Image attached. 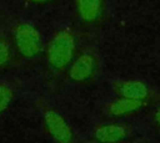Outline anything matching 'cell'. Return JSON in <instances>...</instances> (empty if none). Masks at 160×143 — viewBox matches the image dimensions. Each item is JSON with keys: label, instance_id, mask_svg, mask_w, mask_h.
<instances>
[{"label": "cell", "instance_id": "1", "mask_svg": "<svg viewBox=\"0 0 160 143\" xmlns=\"http://www.w3.org/2000/svg\"><path fill=\"white\" fill-rule=\"evenodd\" d=\"M75 53V39L69 30H61L51 39L46 51V58L51 67L65 68Z\"/></svg>", "mask_w": 160, "mask_h": 143}, {"label": "cell", "instance_id": "12", "mask_svg": "<svg viewBox=\"0 0 160 143\" xmlns=\"http://www.w3.org/2000/svg\"><path fill=\"white\" fill-rule=\"evenodd\" d=\"M31 2H35V4H44V2H48L49 0H29Z\"/></svg>", "mask_w": 160, "mask_h": 143}, {"label": "cell", "instance_id": "6", "mask_svg": "<svg viewBox=\"0 0 160 143\" xmlns=\"http://www.w3.org/2000/svg\"><path fill=\"white\" fill-rule=\"evenodd\" d=\"M115 91L120 97L129 98V99H135V101H141L148 98L149 96V87L141 82V81H121L115 85Z\"/></svg>", "mask_w": 160, "mask_h": 143}, {"label": "cell", "instance_id": "9", "mask_svg": "<svg viewBox=\"0 0 160 143\" xmlns=\"http://www.w3.org/2000/svg\"><path fill=\"white\" fill-rule=\"evenodd\" d=\"M14 91L6 83L0 82V114L10 106L11 101L14 99Z\"/></svg>", "mask_w": 160, "mask_h": 143}, {"label": "cell", "instance_id": "11", "mask_svg": "<svg viewBox=\"0 0 160 143\" xmlns=\"http://www.w3.org/2000/svg\"><path fill=\"white\" fill-rule=\"evenodd\" d=\"M155 121H156L158 124H160V107L158 108V111H156V113H155Z\"/></svg>", "mask_w": 160, "mask_h": 143}, {"label": "cell", "instance_id": "2", "mask_svg": "<svg viewBox=\"0 0 160 143\" xmlns=\"http://www.w3.org/2000/svg\"><path fill=\"white\" fill-rule=\"evenodd\" d=\"M15 45L19 52L25 57H34L41 50V39L35 29L29 22H21L15 29Z\"/></svg>", "mask_w": 160, "mask_h": 143}, {"label": "cell", "instance_id": "8", "mask_svg": "<svg viewBox=\"0 0 160 143\" xmlns=\"http://www.w3.org/2000/svg\"><path fill=\"white\" fill-rule=\"evenodd\" d=\"M80 17L88 22L99 19L102 10V0H75Z\"/></svg>", "mask_w": 160, "mask_h": 143}, {"label": "cell", "instance_id": "3", "mask_svg": "<svg viewBox=\"0 0 160 143\" xmlns=\"http://www.w3.org/2000/svg\"><path fill=\"white\" fill-rule=\"evenodd\" d=\"M44 127L56 143H75V134L65 118L55 109L44 111Z\"/></svg>", "mask_w": 160, "mask_h": 143}, {"label": "cell", "instance_id": "5", "mask_svg": "<svg viewBox=\"0 0 160 143\" xmlns=\"http://www.w3.org/2000/svg\"><path fill=\"white\" fill-rule=\"evenodd\" d=\"M128 136L125 126L119 123H102L94 129V139L96 143H119Z\"/></svg>", "mask_w": 160, "mask_h": 143}, {"label": "cell", "instance_id": "13", "mask_svg": "<svg viewBox=\"0 0 160 143\" xmlns=\"http://www.w3.org/2000/svg\"><path fill=\"white\" fill-rule=\"evenodd\" d=\"M90 143H92V142H90Z\"/></svg>", "mask_w": 160, "mask_h": 143}, {"label": "cell", "instance_id": "10", "mask_svg": "<svg viewBox=\"0 0 160 143\" xmlns=\"http://www.w3.org/2000/svg\"><path fill=\"white\" fill-rule=\"evenodd\" d=\"M9 57H10L9 47H8L6 42L2 39H0V67L4 66L9 61Z\"/></svg>", "mask_w": 160, "mask_h": 143}, {"label": "cell", "instance_id": "7", "mask_svg": "<svg viewBox=\"0 0 160 143\" xmlns=\"http://www.w3.org/2000/svg\"><path fill=\"white\" fill-rule=\"evenodd\" d=\"M142 106H144V102H141V101L119 97L108 104L106 112L112 117H121V116H126V114L139 111Z\"/></svg>", "mask_w": 160, "mask_h": 143}, {"label": "cell", "instance_id": "4", "mask_svg": "<svg viewBox=\"0 0 160 143\" xmlns=\"http://www.w3.org/2000/svg\"><path fill=\"white\" fill-rule=\"evenodd\" d=\"M96 71V60L90 53H82L76 57L69 68V78L74 82L81 83L89 81Z\"/></svg>", "mask_w": 160, "mask_h": 143}]
</instances>
